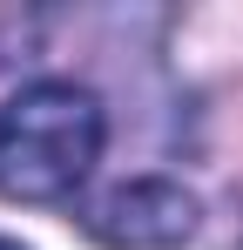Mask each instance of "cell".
<instances>
[{
	"label": "cell",
	"instance_id": "1",
	"mask_svg": "<svg viewBox=\"0 0 243 250\" xmlns=\"http://www.w3.org/2000/svg\"><path fill=\"white\" fill-rule=\"evenodd\" d=\"M108 115L101 95L81 82H27L0 102V196L20 203H61L101 163Z\"/></svg>",
	"mask_w": 243,
	"mask_h": 250
},
{
	"label": "cell",
	"instance_id": "2",
	"mask_svg": "<svg viewBox=\"0 0 243 250\" xmlns=\"http://www.w3.org/2000/svg\"><path fill=\"white\" fill-rule=\"evenodd\" d=\"M88 237L108 250H176L196 237V196L169 176H135L88 203Z\"/></svg>",
	"mask_w": 243,
	"mask_h": 250
},
{
	"label": "cell",
	"instance_id": "3",
	"mask_svg": "<svg viewBox=\"0 0 243 250\" xmlns=\"http://www.w3.org/2000/svg\"><path fill=\"white\" fill-rule=\"evenodd\" d=\"M0 250H27V244H14V237H0Z\"/></svg>",
	"mask_w": 243,
	"mask_h": 250
}]
</instances>
